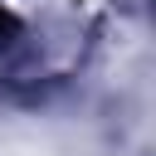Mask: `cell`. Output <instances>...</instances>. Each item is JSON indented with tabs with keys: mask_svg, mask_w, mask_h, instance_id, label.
<instances>
[{
	"mask_svg": "<svg viewBox=\"0 0 156 156\" xmlns=\"http://www.w3.org/2000/svg\"><path fill=\"white\" fill-rule=\"evenodd\" d=\"M10 29V15H5V0H0V34Z\"/></svg>",
	"mask_w": 156,
	"mask_h": 156,
	"instance_id": "obj_1",
	"label": "cell"
}]
</instances>
